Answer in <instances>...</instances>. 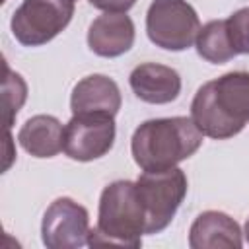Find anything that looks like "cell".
I'll use <instances>...</instances> for the list:
<instances>
[{
  "mask_svg": "<svg viewBox=\"0 0 249 249\" xmlns=\"http://www.w3.org/2000/svg\"><path fill=\"white\" fill-rule=\"evenodd\" d=\"M191 119L210 138L226 140L249 121V72H228L202 84L191 103Z\"/></svg>",
  "mask_w": 249,
  "mask_h": 249,
  "instance_id": "obj_1",
  "label": "cell"
},
{
  "mask_svg": "<svg viewBox=\"0 0 249 249\" xmlns=\"http://www.w3.org/2000/svg\"><path fill=\"white\" fill-rule=\"evenodd\" d=\"M202 136L191 117L150 119L134 130L130 150L142 171H167L191 158Z\"/></svg>",
  "mask_w": 249,
  "mask_h": 249,
  "instance_id": "obj_2",
  "label": "cell"
},
{
  "mask_svg": "<svg viewBox=\"0 0 249 249\" xmlns=\"http://www.w3.org/2000/svg\"><path fill=\"white\" fill-rule=\"evenodd\" d=\"M142 233H146V210L136 181H113L101 193L97 226L89 230L88 245L134 249L140 247Z\"/></svg>",
  "mask_w": 249,
  "mask_h": 249,
  "instance_id": "obj_3",
  "label": "cell"
},
{
  "mask_svg": "<svg viewBox=\"0 0 249 249\" xmlns=\"http://www.w3.org/2000/svg\"><path fill=\"white\" fill-rule=\"evenodd\" d=\"M138 195L146 210V233L165 230L187 195V175L179 167L167 171H144L136 179Z\"/></svg>",
  "mask_w": 249,
  "mask_h": 249,
  "instance_id": "obj_4",
  "label": "cell"
},
{
  "mask_svg": "<svg viewBox=\"0 0 249 249\" xmlns=\"http://www.w3.org/2000/svg\"><path fill=\"white\" fill-rule=\"evenodd\" d=\"M200 31L195 8L187 0H154L146 14L150 41L165 51L189 49Z\"/></svg>",
  "mask_w": 249,
  "mask_h": 249,
  "instance_id": "obj_5",
  "label": "cell"
},
{
  "mask_svg": "<svg viewBox=\"0 0 249 249\" xmlns=\"http://www.w3.org/2000/svg\"><path fill=\"white\" fill-rule=\"evenodd\" d=\"M74 0H23L14 12L10 27L25 47H39L53 41L72 19Z\"/></svg>",
  "mask_w": 249,
  "mask_h": 249,
  "instance_id": "obj_6",
  "label": "cell"
},
{
  "mask_svg": "<svg viewBox=\"0 0 249 249\" xmlns=\"http://www.w3.org/2000/svg\"><path fill=\"white\" fill-rule=\"evenodd\" d=\"M89 214L68 196L51 202L41 222V239L49 249H78L89 241Z\"/></svg>",
  "mask_w": 249,
  "mask_h": 249,
  "instance_id": "obj_7",
  "label": "cell"
},
{
  "mask_svg": "<svg viewBox=\"0 0 249 249\" xmlns=\"http://www.w3.org/2000/svg\"><path fill=\"white\" fill-rule=\"evenodd\" d=\"M115 117L72 115L64 126V154L76 161L103 158L115 142Z\"/></svg>",
  "mask_w": 249,
  "mask_h": 249,
  "instance_id": "obj_8",
  "label": "cell"
},
{
  "mask_svg": "<svg viewBox=\"0 0 249 249\" xmlns=\"http://www.w3.org/2000/svg\"><path fill=\"white\" fill-rule=\"evenodd\" d=\"M72 115H109L115 117L121 109V89L115 80L103 74L82 78L70 95Z\"/></svg>",
  "mask_w": 249,
  "mask_h": 249,
  "instance_id": "obj_9",
  "label": "cell"
},
{
  "mask_svg": "<svg viewBox=\"0 0 249 249\" xmlns=\"http://www.w3.org/2000/svg\"><path fill=\"white\" fill-rule=\"evenodd\" d=\"M88 45L91 53L103 58H115L130 51L134 45V23L126 14L105 12L97 16L88 29Z\"/></svg>",
  "mask_w": 249,
  "mask_h": 249,
  "instance_id": "obj_10",
  "label": "cell"
},
{
  "mask_svg": "<svg viewBox=\"0 0 249 249\" xmlns=\"http://www.w3.org/2000/svg\"><path fill=\"white\" fill-rule=\"evenodd\" d=\"M128 82L138 99L154 105L171 103L181 93V78L177 70L158 62L138 64L130 72Z\"/></svg>",
  "mask_w": 249,
  "mask_h": 249,
  "instance_id": "obj_11",
  "label": "cell"
},
{
  "mask_svg": "<svg viewBox=\"0 0 249 249\" xmlns=\"http://www.w3.org/2000/svg\"><path fill=\"white\" fill-rule=\"evenodd\" d=\"M193 249H239L243 245L239 224L218 210H206L196 216L189 230Z\"/></svg>",
  "mask_w": 249,
  "mask_h": 249,
  "instance_id": "obj_12",
  "label": "cell"
},
{
  "mask_svg": "<svg viewBox=\"0 0 249 249\" xmlns=\"http://www.w3.org/2000/svg\"><path fill=\"white\" fill-rule=\"evenodd\" d=\"M18 140L33 158H53L64 150V126L53 115H35L23 123Z\"/></svg>",
  "mask_w": 249,
  "mask_h": 249,
  "instance_id": "obj_13",
  "label": "cell"
},
{
  "mask_svg": "<svg viewBox=\"0 0 249 249\" xmlns=\"http://www.w3.org/2000/svg\"><path fill=\"white\" fill-rule=\"evenodd\" d=\"M195 45L198 56H202L212 64H224L237 54L231 47L226 19H212L206 25H202Z\"/></svg>",
  "mask_w": 249,
  "mask_h": 249,
  "instance_id": "obj_14",
  "label": "cell"
},
{
  "mask_svg": "<svg viewBox=\"0 0 249 249\" xmlns=\"http://www.w3.org/2000/svg\"><path fill=\"white\" fill-rule=\"evenodd\" d=\"M27 97V86L19 74H14L8 64H4V86H2V103H4V126L10 130L18 111L21 109Z\"/></svg>",
  "mask_w": 249,
  "mask_h": 249,
  "instance_id": "obj_15",
  "label": "cell"
},
{
  "mask_svg": "<svg viewBox=\"0 0 249 249\" xmlns=\"http://www.w3.org/2000/svg\"><path fill=\"white\" fill-rule=\"evenodd\" d=\"M228 35L237 54H249V8L233 12L228 19Z\"/></svg>",
  "mask_w": 249,
  "mask_h": 249,
  "instance_id": "obj_16",
  "label": "cell"
},
{
  "mask_svg": "<svg viewBox=\"0 0 249 249\" xmlns=\"http://www.w3.org/2000/svg\"><path fill=\"white\" fill-rule=\"evenodd\" d=\"M89 4L93 8H99L103 12H115V14H124L126 10H130L136 0H89Z\"/></svg>",
  "mask_w": 249,
  "mask_h": 249,
  "instance_id": "obj_17",
  "label": "cell"
},
{
  "mask_svg": "<svg viewBox=\"0 0 249 249\" xmlns=\"http://www.w3.org/2000/svg\"><path fill=\"white\" fill-rule=\"evenodd\" d=\"M245 239L249 243V218H247V224H245Z\"/></svg>",
  "mask_w": 249,
  "mask_h": 249,
  "instance_id": "obj_18",
  "label": "cell"
}]
</instances>
